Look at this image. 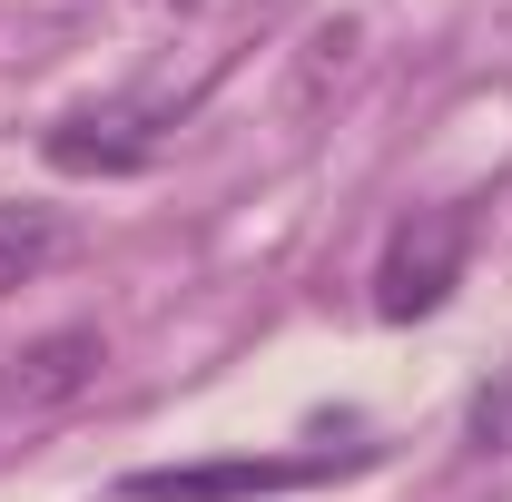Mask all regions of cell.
Listing matches in <instances>:
<instances>
[{"mask_svg": "<svg viewBox=\"0 0 512 502\" xmlns=\"http://www.w3.org/2000/svg\"><path fill=\"white\" fill-rule=\"evenodd\" d=\"M158 148H168V109H148V99L69 109V119H50V138H40V158H50L60 178H138V168H158Z\"/></svg>", "mask_w": 512, "mask_h": 502, "instance_id": "2", "label": "cell"}, {"mask_svg": "<svg viewBox=\"0 0 512 502\" xmlns=\"http://www.w3.org/2000/svg\"><path fill=\"white\" fill-rule=\"evenodd\" d=\"M109 375V345L89 325H60V335H30L10 365H0V414H60L89 384Z\"/></svg>", "mask_w": 512, "mask_h": 502, "instance_id": "4", "label": "cell"}, {"mask_svg": "<svg viewBox=\"0 0 512 502\" xmlns=\"http://www.w3.org/2000/svg\"><path fill=\"white\" fill-rule=\"evenodd\" d=\"M463 256H473V207H414L375 256V315L384 325H414L463 286Z\"/></svg>", "mask_w": 512, "mask_h": 502, "instance_id": "1", "label": "cell"}, {"mask_svg": "<svg viewBox=\"0 0 512 502\" xmlns=\"http://www.w3.org/2000/svg\"><path fill=\"white\" fill-rule=\"evenodd\" d=\"M60 247H69V237H60V217H50V207H0V296H10V286H30Z\"/></svg>", "mask_w": 512, "mask_h": 502, "instance_id": "5", "label": "cell"}, {"mask_svg": "<svg viewBox=\"0 0 512 502\" xmlns=\"http://www.w3.org/2000/svg\"><path fill=\"white\" fill-rule=\"evenodd\" d=\"M335 473V453H227V463H168L128 473L119 502H247V493H306Z\"/></svg>", "mask_w": 512, "mask_h": 502, "instance_id": "3", "label": "cell"}]
</instances>
